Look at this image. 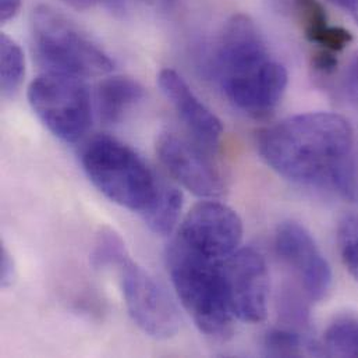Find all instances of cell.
<instances>
[{"instance_id":"cell-7","label":"cell","mask_w":358,"mask_h":358,"mask_svg":"<svg viewBox=\"0 0 358 358\" xmlns=\"http://www.w3.org/2000/svg\"><path fill=\"white\" fill-rule=\"evenodd\" d=\"M119 269L124 303L133 322L145 335L158 341L176 336L180 329L179 310L166 290L130 258Z\"/></svg>"},{"instance_id":"cell-9","label":"cell","mask_w":358,"mask_h":358,"mask_svg":"<svg viewBox=\"0 0 358 358\" xmlns=\"http://www.w3.org/2000/svg\"><path fill=\"white\" fill-rule=\"evenodd\" d=\"M224 283L234 318L261 324L268 317L271 278L265 258L251 247L238 248L224 262Z\"/></svg>"},{"instance_id":"cell-22","label":"cell","mask_w":358,"mask_h":358,"mask_svg":"<svg viewBox=\"0 0 358 358\" xmlns=\"http://www.w3.org/2000/svg\"><path fill=\"white\" fill-rule=\"evenodd\" d=\"M62 1L76 10H88L95 6H105L115 13H122L124 10L123 0H62Z\"/></svg>"},{"instance_id":"cell-5","label":"cell","mask_w":358,"mask_h":358,"mask_svg":"<svg viewBox=\"0 0 358 358\" xmlns=\"http://www.w3.org/2000/svg\"><path fill=\"white\" fill-rule=\"evenodd\" d=\"M31 43L45 71L84 78L105 76L115 66L96 42L50 6L41 4L32 11Z\"/></svg>"},{"instance_id":"cell-1","label":"cell","mask_w":358,"mask_h":358,"mask_svg":"<svg viewBox=\"0 0 358 358\" xmlns=\"http://www.w3.org/2000/svg\"><path fill=\"white\" fill-rule=\"evenodd\" d=\"M353 144L352 124L332 112L285 119L264 129L257 140L261 158L283 179L346 198L356 194Z\"/></svg>"},{"instance_id":"cell-13","label":"cell","mask_w":358,"mask_h":358,"mask_svg":"<svg viewBox=\"0 0 358 358\" xmlns=\"http://www.w3.org/2000/svg\"><path fill=\"white\" fill-rule=\"evenodd\" d=\"M145 96L141 84L130 77H110L103 80L96 91L99 117L106 124L120 123Z\"/></svg>"},{"instance_id":"cell-12","label":"cell","mask_w":358,"mask_h":358,"mask_svg":"<svg viewBox=\"0 0 358 358\" xmlns=\"http://www.w3.org/2000/svg\"><path fill=\"white\" fill-rule=\"evenodd\" d=\"M158 85L195 143L208 152L216 151L223 136V126L217 116L194 94L178 71L162 70Z\"/></svg>"},{"instance_id":"cell-14","label":"cell","mask_w":358,"mask_h":358,"mask_svg":"<svg viewBox=\"0 0 358 358\" xmlns=\"http://www.w3.org/2000/svg\"><path fill=\"white\" fill-rule=\"evenodd\" d=\"M294 8L307 39L324 50L341 52L353 41L348 29L329 24L321 0H294Z\"/></svg>"},{"instance_id":"cell-2","label":"cell","mask_w":358,"mask_h":358,"mask_svg":"<svg viewBox=\"0 0 358 358\" xmlns=\"http://www.w3.org/2000/svg\"><path fill=\"white\" fill-rule=\"evenodd\" d=\"M217 45L215 70L227 101L251 117L275 110L289 76L272 56L255 22L245 14H234L224 24Z\"/></svg>"},{"instance_id":"cell-4","label":"cell","mask_w":358,"mask_h":358,"mask_svg":"<svg viewBox=\"0 0 358 358\" xmlns=\"http://www.w3.org/2000/svg\"><path fill=\"white\" fill-rule=\"evenodd\" d=\"M81 164L87 178L108 199L140 215L155 199L162 182L133 148L108 136L88 143Z\"/></svg>"},{"instance_id":"cell-19","label":"cell","mask_w":358,"mask_h":358,"mask_svg":"<svg viewBox=\"0 0 358 358\" xmlns=\"http://www.w3.org/2000/svg\"><path fill=\"white\" fill-rule=\"evenodd\" d=\"M129 258L122 237L110 229L102 230L92 247L91 262L96 269L120 266Z\"/></svg>"},{"instance_id":"cell-10","label":"cell","mask_w":358,"mask_h":358,"mask_svg":"<svg viewBox=\"0 0 358 358\" xmlns=\"http://www.w3.org/2000/svg\"><path fill=\"white\" fill-rule=\"evenodd\" d=\"M275 248L311 301H321L328 296L332 286L331 265L304 226L294 220L280 223Z\"/></svg>"},{"instance_id":"cell-18","label":"cell","mask_w":358,"mask_h":358,"mask_svg":"<svg viewBox=\"0 0 358 358\" xmlns=\"http://www.w3.org/2000/svg\"><path fill=\"white\" fill-rule=\"evenodd\" d=\"M264 349L272 357H297L306 353H315L310 341L293 328L269 331L264 339Z\"/></svg>"},{"instance_id":"cell-6","label":"cell","mask_w":358,"mask_h":358,"mask_svg":"<svg viewBox=\"0 0 358 358\" xmlns=\"http://www.w3.org/2000/svg\"><path fill=\"white\" fill-rule=\"evenodd\" d=\"M28 102L48 130L64 143H77L91 126V95L83 78L45 71L29 84Z\"/></svg>"},{"instance_id":"cell-16","label":"cell","mask_w":358,"mask_h":358,"mask_svg":"<svg viewBox=\"0 0 358 358\" xmlns=\"http://www.w3.org/2000/svg\"><path fill=\"white\" fill-rule=\"evenodd\" d=\"M25 76V59L20 45L1 34L0 36V85L4 96L14 95Z\"/></svg>"},{"instance_id":"cell-11","label":"cell","mask_w":358,"mask_h":358,"mask_svg":"<svg viewBox=\"0 0 358 358\" xmlns=\"http://www.w3.org/2000/svg\"><path fill=\"white\" fill-rule=\"evenodd\" d=\"M201 145H192L176 133H162L157 140L161 164L184 188L201 198L223 194L224 182L219 169Z\"/></svg>"},{"instance_id":"cell-15","label":"cell","mask_w":358,"mask_h":358,"mask_svg":"<svg viewBox=\"0 0 358 358\" xmlns=\"http://www.w3.org/2000/svg\"><path fill=\"white\" fill-rule=\"evenodd\" d=\"M182 208V194L178 187L161 182L159 191L148 209L141 215L147 226L157 234L166 236L178 226Z\"/></svg>"},{"instance_id":"cell-17","label":"cell","mask_w":358,"mask_h":358,"mask_svg":"<svg viewBox=\"0 0 358 358\" xmlns=\"http://www.w3.org/2000/svg\"><path fill=\"white\" fill-rule=\"evenodd\" d=\"M324 350L329 356L358 357V318H336L324 334Z\"/></svg>"},{"instance_id":"cell-23","label":"cell","mask_w":358,"mask_h":358,"mask_svg":"<svg viewBox=\"0 0 358 358\" xmlns=\"http://www.w3.org/2000/svg\"><path fill=\"white\" fill-rule=\"evenodd\" d=\"M15 279V265L11 254L6 247H1V258H0V285L3 289L10 287Z\"/></svg>"},{"instance_id":"cell-24","label":"cell","mask_w":358,"mask_h":358,"mask_svg":"<svg viewBox=\"0 0 358 358\" xmlns=\"http://www.w3.org/2000/svg\"><path fill=\"white\" fill-rule=\"evenodd\" d=\"M313 67L315 71H318L322 76L332 74L338 67V59L334 52L329 50H321L313 57Z\"/></svg>"},{"instance_id":"cell-25","label":"cell","mask_w":358,"mask_h":358,"mask_svg":"<svg viewBox=\"0 0 358 358\" xmlns=\"http://www.w3.org/2000/svg\"><path fill=\"white\" fill-rule=\"evenodd\" d=\"M21 7V0H0V20L3 22L17 15Z\"/></svg>"},{"instance_id":"cell-26","label":"cell","mask_w":358,"mask_h":358,"mask_svg":"<svg viewBox=\"0 0 358 358\" xmlns=\"http://www.w3.org/2000/svg\"><path fill=\"white\" fill-rule=\"evenodd\" d=\"M329 1L348 10L358 24V0H329Z\"/></svg>"},{"instance_id":"cell-3","label":"cell","mask_w":358,"mask_h":358,"mask_svg":"<svg viewBox=\"0 0 358 358\" xmlns=\"http://www.w3.org/2000/svg\"><path fill=\"white\" fill-rule=\"evenodd\" d=\"M224 262L196 254L176 240L166 252L168 271L184 310L205 336L217 341L231 335L236 320L224 283Z\"/></svg>"},{"instance_id":"cell-27","label":"cell","mask_w":358,"mask_h":358,"mask_svg":"<svg viewBox=\"0 0 358 358\" xmlns=\"http://www.w3.org/2000/svg\"><path fill=\"white\" fill-rule=\"evenodd\" d=\"M144 3H148V4H152V6H159V7H166L169 6L171 3H173L175 0H143Z\"/></svg>"},{"instance_id":"cell-21","label":"cell","mask_w":358,"mask_h":358,"mask_svg":"<svg viewBox=\"0 0 358 358\" xmlns=\"http://www.w3.org/2000/svg\"><path fill=\"white\" fill-rule=\"evenodd\" d=\"M343 90L346 95L358 102V53L352 57L343 74Z\"/></svg>"},{"instance_id":"cell-8","label":"cell","mask_w":358,"mask_h":358,"mask_svg":"<svg viewBox=\"0 0 358 358\" xmlns=\"http://www.w3.org/2000/svg\"><path fill=\"white\" fill-rule=\"evenodd\" d=\"M243 233L237 212L209 199L196 203L185 215L175 240L196 254L224 262L240 248Z\"/></svg>"},{"instance_id":"cell-20","label":"cell","mask_w":358,"mask_h":358,"mask_svg":"<svg viewBox=\"0 0 358 358\" xmlns=\"http://www.w3.org/2000/svg\"><path fill=\"white\" fill-rule=\"evenodd\" d=\"M338 244L342 261L358 282V216H345L338 227Z\"/></svg>"}]
</instances>
